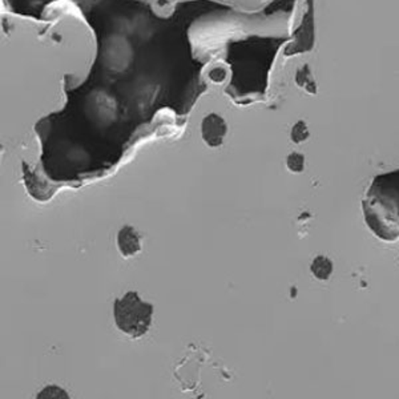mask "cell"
I'll return each mask as SVG.
<instances>
[{
    "mask_svg": "<svg viewBox=\"0 0 399 399\" xmlns=\"http://www.w3.org/2000/svg\"><path fill=\"white\" fill-rule=\"evenodd\" d=\"M155 306L140 299L139 293L130 290L113 302V318L120 331L136 339L144 337L153 319Z\"/></svg>",
    "mask_w": 399,
    "mask_h": 399,
    "instance_id": "obj_1",
    "label": "cell"
},
{
    "mask_svg": "<svg viewBox=\"0 0 399 399\" xmlns=\"http://www.w3.org/2000/svg\"><path fill=\"white\" fill-rule=\"evenodd\" d=\"M228 133V124L217 113H209L201 121V138L210 148H219Z\"/></svg>",
    "mask_w": 399,
    "mask_h": 399,
    "instance_id": "obj_2",
    "label": "cell"
},
{
    "mask_svg": "<svg viewBox=\"0 0 399 399\" xmlns=\"http://www.w3.org/2000/svg\"><path fill=\"white\" fill-rule=\"evenodd\" d=\"M118 248L123 257L130 259L141 250V239L133 227L125 225L118 233Z\"/></svg>",
    "mask_w": 399,
    "mask_h": 399,
    "instance_id": "obj_3",
    "label": "cell"
},
{
    "mask_svg": "<svg viewBox=\"0 0 399 399\" xmlns=\"http://www.w3.org/2000/svg\"><path fill=\"white\" fill-rule=\"evenodd\" d=\"M310 270H311V273L314 274L316 279L323 281V279H329L330 274L333 271V264H331V261L328 257L318 256L311 262Z\"/></svg>",
    "mask_w": 399,
    "mask_h": 399,
    "instance_id": "obj_4",
    "label": "cell"
},
{
    "mask_svg": "<svg viewBox=\"0 0 399 399\" xmlns=\"http://www.w3.org/2000/svg\"><path fill=\"white\" fill-rule=\"evenodd\" d=\"M296 83L299 84V87L305 88L309 93H316V83L311 78L309 67L305 66L301 70L297 71L296 73Z\"/></svg>",
    "mask_w": 399,
    "mask_h": 399,
    "instance_id": "obj_5",
    "label": "cell"
},
{
    "mask_svg": "<svg viewBox=\"0 0 399 399\" xmlns=\"http://www.w3.org/2000/svg\"><path fill=\"white\" fill-rule=\"evenodd\" d=\"M36 398H70V395L67 394L66 390L60 389L59 386L51 385V386H47L46 389L41 390Z\"/></svg>",
    "mask_w": 399,
    "mask_h": 399,
    "instance_id": "obj_6",
    "label": "cell"
},
{
    "mask_svg": "<svg viewBox=\"0 0 399 399\" xmlns=\"http://www.w3.org/2000/svg\"><path fill=\"white\" fill-rule=\"evenodd\" d=\"M286 165L289 168L290 172H294V173H301L304 168H305V157L301 155V153H290L286 159Z\"/></svg>",
    "mask_w": 399,
    "mask_h": 399,
    "instance_id": "obj_7",
    "label": "cell"
},
{
    "mask_svg": "<svg viewBox=\"0 0 399 399\" xmlns=\"http://www.w3.org/2000/svg\"><path fill=\"white\" fill-rule=\"evenodd\" d=\"M290 138L294 141V142H302L305 140L309 138V130H308V127L304 121H299L294 124L293 130H291V133H290Z\"/></svg>",
    "mask_w": 399,
    "mask_h": 399,
    "instance_id": "obj_8",
    "label": "cell"
}]
</instances>
